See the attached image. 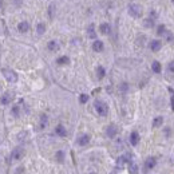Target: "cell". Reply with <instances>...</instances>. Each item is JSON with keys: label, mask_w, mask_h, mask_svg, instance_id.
<instances>
[{"label": "cell", "mask_w": 174, "mask_h": 174, "mask_svg": "<svg viewBox=\"0 0 174 174\" xmlns=\"http://www.w3.org/2000/svg\"><path fill=\"white\" fill-rule=\"evenodd\" d=\"M94 107H95V110H97V112L101 116H106L108 112V106L104 102L102 101H95V103H94Z\"/></svg>", "instance_id": "obj_1"}, {"label": "cell", "mask_w": 174, "mask_h": 174, "mask_svg": "<svg viewBox=\"0 0 174 174\" xmlns=\"http://www.w3.org/2000/svg\"><path fill=\"white\" fill-rule=\"evenodd\" d=\"M129 14L133 16V18H139V16L142 15V7L139 5V4H135L133 3L129 5Z\"/></svg>", "instance_id": "obj_2"}, {"label": "cell", "mask_w": 174, "mask_h": 174, "mask_svg": "<svg viewBox=\"0 0 174 174\" xmlns=\"http://www.w3.org/2000/svg\"><path fill=\"white\" fill-rule=\"evenodd\" d=\"M3 75L9 83L18 82V74H16L15 71H12V70H3Z\"/></svg>", "instance_id": "obj_3"}, {"label": "cell", "mask_w": 174, "mask_h": 174, "mask_svg": "<svg viewBox=\"0 0 174 174\" xmlns=\"http://www.w3.org/2000/svg\"><path fill=\"white\" fill-rule=\"evenodd\" d=\"M130 158H131V155H130V154H126V155H122V157H119V158L116 159V169H123L125 163L131 161Z\"/></svg>", "instance_id": "obj_4"}, {"label": "cell", "mask_w": 174, "mask_h": 174, "mask_svg": "<svg viewBox=\"0 0 174 174\" xmlns=\"http://www.w3.org/2000/svg\"><path fill=\"white\" fill-rule=\"evenodd\" d=\"M24 149L23 147H15L14 151H12V159H15V161H20V159L24 157Z\"/></svg>", "instance_id": "obj_5"}, {"label": "cell", "mask_w": 174, "mask_h": 174, "mask_svg": "<svg viewBox=\"0 0 174 174\" xmlns=\"http://www.w3.org/2000/svg\"><path fill=\"white\" fill-rule=\"evenodd\" d=\"M118 133V129H116L115 125H110L107 129H106V134H107L108 138H114Z\"/></svg>", "instance_id": "obj_6"}, {"label": "cell", "mask_w": 174, "mask_h": 174, "mask_svg": "<svg viewBox=\"0 0 174 174\" xmlns=\"http://www.w3.org/2000/svg\"><path fill=\"white\" fill-rule=\"evenodd\" d=\"M12 99H14V94L12 93H4V95L1 97V104H8V103H11Z\"/></svg>", "instance_id": "obj_7"}, {"label": "cell", "mask_w": 174, "mask_h": 174, "mask_svg": "<svg viewBox=\"0 0 174 174\" xmlns=\"http://www.w3.org/2000/svg\"><path fill=\"white\" fill-rule=\"evenodd\" d=\"M157 165V161H155L154 157H150V158L146 159V162H145V167H146L147 170H150V169H153V167Z\"/></svg>", "instance_id": "obj_8"}, {"label": "cell", "mask_w": 174, "mask_h": 174, "mask_svg": "<svg viewBox=\"0 0 174 174\" xmlns=\"http://www.w3.org/2000/svg\"><path fill=\"white\" fill-rule=\"evenodd\" d=\"M89 142H90V135H87V134H83V135H81L78 138V145H81V146H86Z\"/></svg>", "instance_id": "obj_9"}, {"label": "cell", "mask_w": 174, "mask_h": 174, "mask_svg": "<svg viewBox=\"0 0 174 174\" xmlns=\"http://www.w3.org/2000/svg\"><path fill=\"white\" fill-rule=\"evenodd\" d=\"M130 142H131L133 146H137L139 143V134L137 131H133L131 134H130Z\"/></svg>", "instance_id": "obj_10"}, {"label": "cell", "mask_w": 174, "mask_h": 174, "mask_svg": "<svg viewBox=\"0 0 174 174\" xmlns=\"http://www.w3.org/2000/svg\"><path fill=\"white\" fill-rule=\"evenodd\" d=\"M55 131H56V134H58L59 137H66L67 135V130L64 129V126H62V125H58L56 129H55Z\"/></svg>", "instance_id": "obj_11"}, {"label": "cell", "mask_w": 174, "mask_h": 174, "mask_svg": "<svg viewBox=\"0 0 174 174\" xmlns=\"http://www.w3.org/2000/svg\"><path fill=\"white\" fill-rule=\"evenodd\" d=\"M161 46H162V44H161L159 40H153V42L150 43V48H151V51H154V52L161 50Z\"/></svg>", "instance_id": "obj_12"}, {"label": "cell", "mask_w": 174, "mask_h": 174, "mask_svg": "<svg viewBox=\"0 0 174 174\" xmlns=\"http://www.w3.org/2000/svg\"><path fill=\"white\" fill-rule=\"evenodd\" d=\"M93 50L95 51V52H101V51L103 50V43H102L101 40H95L93 44Z\"/></svg>", "instance_id": "obj_13"}, {"label": "cell", "mask_w": 174, "mask_h": 174, "mask_svg": "<svg viewBox=\"0 0 174 174\" xmlns=\"http://www.w3.org/2000/svg\"><path fill=\"white\" fill-rule=\"evenodd\" d=\"M28 28H30V24H28L27 22H22V23H19V26H18V30H19L20 32H27Z\"/></svg>", "instance_id": "obj_14"}, {"label": "cell", "mask_w": 174, "mask_h": 174, "mask_svg": "<svg viewBox=\"0 0 174 174\" xmlns=\"http://www.w3.org/2000/svg\"><path fill=\"white\" fill-rule=\"evenodd\" d=\"M47 47H48V50H50V51H58L59 50V44H58V42H55V40L48 42Z\"/></svg>", "instance_id": "obj_15"}, {"label": "cell", "mask_w": 174, "mask_h": 174, "mask_svg": "<svg viewBox=\"0 0 174 174\" xmlns=\"http://www.w3.org/2000/svg\"><path fill=\"white\" fill-rule=\"evenodd\" d=\"M129 173L130 174H138V166H137L135 162H131V161H130V165H129Z\"/></svg>", "instance_id": "obj_16"}, {"label": "cell", "mask_w": 174, "mask_h": 174, "mask_svg": "<svg viewBox=\"0 0 174 174\" xmlns=\"http://www.w3.org/2000/svg\"><path fill=\"white\" fill-rule=\"evenodd\" d=\"M99 30H101V32H102V34H104V35L110 34V31H111V28H110V26H108L107 23L101 24V27H99Z\"/></svg>", "instance_id": "obj_17"}, {"label": "cell", "mask_w": 174, "mask_h": 174, "mask_svg": "<svg viewBox=\"0 0 174 174\" xmlns=\"http://www.w3.org/2000/svg\"><path fill=\"white\" fill-rule=\"evenodd\" d=\"M161 68H162V67H161V63L157 62V60H155V62H153V64H151V70H153L155 74L161 72Z\"/></svg>", "instance_id": "obj_18"}, {"label": "cell", "mask_w": 174, "mask_h": 174, "mask_svg": "<svg viewBox=\"0 0 174 174\" xmlns=\"http://www.w3.org/2000/svg\"><path fill=\"white\" fill-rule=\"evenodd\" d=\"M162 123H163V118L162 116H157L153 121V127H159V126H162Z\"/></svg>", "instance_id": "obj_19"}, {"label": "cell", "mask_w": 174, "mask_h": 174, "mask_svg": "<svg viewBox=\"0 0 174 174\" xmlns=\"http://www.w3.org/2000/svg\"><path fill=\"white\" fill-rule=\"evenodd\" d=\"M87 34H89L90 39L97 38V35H95V30H94V24H91V26L89 27V30H87Z\"/></svg>", "instance_id": "obj_20"}, {"label": "cell", "mask_w": 174, "mask_h": 174, "mask_svg": "<svg viewBox=\"0 0 174 174\" xmlns=\"http://www.w3.org/2000/svg\"><path fill=\"white\" fill-rule=\"evenodd\" d=\"M36 31H38L39 35L44 34V32H46V26H44V23H39L38 27H36Z\"/></svg>", "instance_id": "obj_21"}, {"label": "cell", "mask_w": 174, "mask_h": 174, "mask_svg": "<svg viewBox=\"0 0 174 174\" xmlns=\"http://www.w3.org/2000/svg\"><path fill=\"white\" fill-rule=\"evenodd\" d=\"M97 75H98V78H99V79H102V78H104V75H106V71H104V68L103 67H98L97 68Z\"/></svg>", "instance_id": "obj_22"}, {"label": "cell", "mask_w": 174, "mask_h": 174, "mask_svg": "<svg viewBox=\"0 0 174 174\" xmlns=\"http://www.w3.org/2000/svg\"><path fill=\"white\" fill-rule=\"evenodd\" d=\"M47 122H48V119H47V115H44L43 114L42 116H40V129H44L47 126Z\"/></svg>", "instance_id": "obj_23"}, {"label": "cell", "mask_w": 174, "mask_h": 174, "mask_svg": "<svg viewBox=\"0 0 174 174\" xmlns=\"http://www.w3.org/2000/svg\"><path fill=\"white\" fill-rule=\"evenodd\" d=\"M56 62H58V64H68L70 59L67 58V56H60V58H59Z\"/></svg>", "instance_id": "obj_24"}, {"label": "cell", "mask_w": 174, "mask_h": 174, "mask_svg": "<svg viewBox=\"0 0 174 174\" xmlns=\"http://www.w3.org/2000/svg\"><path fill=\"white\" fill-rule=\"evenodd\" d=\"M56 161L58 162H63L64 161V153L63 151H58L56 153Z\"/></svg>", "instance_id": "obj_25"}, {"label": "cell", "mask_w": 174, "mask_h": 174, "mask_svg": "<svg viewBox=\"0 0 174 174\" xmlns=\"http://www.w3.org/2000/svg\"><path fill=\"white\" fill-rule=\"evenodd\" d=\"M12 114H14V116H16V118L20 115V108H19V106H14V107H12Z\"/></svg>", "instance_id": "obj_26"}, {"label": "cell", "mask_w": 174, "mask_h": 174, "mask_svg": "<svg viewBox=\"0 0 174 174\" xmlns=\"http://www.w3.org/2000/svg\"><path fill=\"white\" fill-rule=\"evenodd\" d=\"M153 18H151V19H146L145 20V22H143V26H146L147 28H150V27H153Z\"/></svg>", "instance_id": "obj_27"}, {"label": "cell", "mask_w": 174, "mask_h": 174, "mask_svg": "<svg viewBox=\"0 0 174 174\" xmlns=\"http://www.w3.org/2000/svg\"><path fill=\"white\" fill-rule=\"evenodd\" d=\"M157 34H158V35H163V34H166V28H165V26H158Z\"/></svg>", "instance_id": "obj_28"}, {"label": "cell", "mask_w": 174, "mask_h": 174, "mask_svg": "<svg viewBox=\"0 0 174 174\" xmlns=\"http://www.w3.org/2000/svg\"><path fill=\"white\" fill-rule=\"evenodd\" d=\"M79 101H81V103H86V102L89 101V95L87 94H82L81 97H79Z\"/></svg>", "instance_id": "obj_29"}, {"label": "cell", "mask_w": 174, "mask_h": 174, "mask_svg": "<svg viewBox=\"0 0 174 174\" xmlns=\"http://www.w3.org/2000/svg\"><path fill=\"white\" fill-rule=\"evenodd\" d=\"M48 12H50V18H54V15H55V5H54V4H51V5H50Z\"/></svg>", "instance_id": "obj_30"}, {"label": "cell", "mask_w": 174, "mask_h": 174, "mask_svg": "<svg viewBox=\"0 0 174 174\" xmlns=\"http://www.w3.org/2000/svg\"><path fill=\"white\" fill-rule=\"evenodd\" d=\"M167 70H169L170 72H174V60H173V62H170L169 64H167Z\"/></svg>", "instance_id": "obj_31"}, {"label": "cell", "mask_w": 174, "mask_h": 174, "mask_svg": "<svg viewBox=\"0 0 174 174\" xmlns=\"http://www.w3.org/2000/svg\"><path fill=\"white\" fill-rule=\"evenodd\" d=\"M121 90H122V91H123V93H125V91L127 90V85H126V83H123V85L121 86Z\"/></svg>", "instance_id": "obj_32"}, {"label": "cell", "mask_w": 174, "mask_h": 174, "mask_svg": "<svg viewBox=\"0 0 174 174\" xmlns=\"http://www.w3.org/2000/svg\"><path fill=\"white\" fill-rule=\"evenodd\" d=\"M12 1H14V4H16L18 7H19L20 4H22V0H12Z\"/></svg>", "instance_id": "obj_33"}, {"label": "cell", "mask_w": 174, "mask_h": 174, "mask_svg": "<svg viewBox=\"0 0 174 174\" xmlns=\"http://www.w3.org/2000/svg\"><path fill=\"white\" fill-rule=\"evenodd\" d=\"M110 174H116V173H115V171H112V173H110Z\"/></svg>", "instance_id": "obj_34"}, {"label": "cell", "mask_w": 174, "mask_h": 174, "mask_svg": "<svg viewBox=\"0 0 174 174\" xmlns=\"http://www.w3.org/2000/svg\"><path fill=\"white\" fill-rule=\"evenodd\" d=\"M0 5H1V0H0Z\"/></svg>", "instance_id": "obj_35"}, {"label": "cell", "mask_w": 174, "mask_h": 174, "mask_svg": "<svg viewBox=\"0 0 174 174\" xmlns=\"http://www.w3.org/2000/svg\"><path fill=\"white\" fill-rule=\"evenodd\" d=\"M171 1H173V3H174V0H171Z\"/></svg>", "instance_id": "obj_36"}, {"label": "cell", "mask_w": 174, "mask_h": 174, "mask_svg": "<svg viewBox=\"0 0 174 174\" xmlns=\"http://www.w3.org/2000/svg\"><path fill=\"white\" fill-rule=\"evenodd\" d=\"M91 174H94V173H91Z\"/></svg>", "instance_id": "obj_37"}]
</instances>
